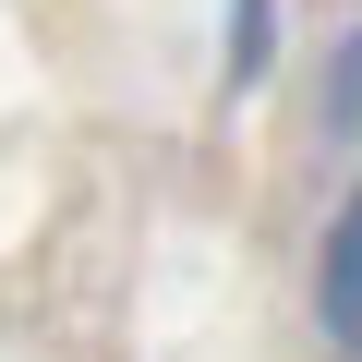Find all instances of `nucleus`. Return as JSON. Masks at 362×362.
<instances>
[{"label":"nucleus","instance_id":"nucleus-3","mask_svg":"<svg viewBox=\"0 0 362 362\" xmlns=\"http://www.w3.org/2000/svg\"><path fill=\"white\" fill-rule=\"evenodd\" d=\"M326 121H338V133H362V37H350V49H338V73H326Z\"/></svg>","mask_w":362,"mask_h":362},{"label":"nucleus","instance_id":"nucleus-2","mask_svg":"<svg viewBox=\"0 0 362 362\" xmlns=\"http://www.w3.org/2000/svg\"><path fill=\"white\" fill-rule=\"evenodd\" d=\"M266 25H278V0H230V85H254V73H266V49H278Z\"/></svg>","mask_w":362,"mask_h":362},{"label":"nucleus","instance_id":"nucleus-1","mask_svg":"<svg viewBox=\"0 0 362 362\" xmlns=\"http://www.w3.org/2000/svg\"><path fill=\"white\" fill-rule=\"evenodd\" d=\"M314 326H326V350H338V362H362V194H350V206H338V230H326Z\"/></svg>","mask_w":362,"mask_h":362}]
</instances>
